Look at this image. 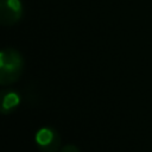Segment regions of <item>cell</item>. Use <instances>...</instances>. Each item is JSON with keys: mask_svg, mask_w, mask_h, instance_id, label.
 <instances>
[{"mask_svg": "<svg viewBox=\"0 0 152 152\" xmlns=\"http://www.w3.org/2000/svg\"><path fill=\"white\" fill-rule=\"evenodd\" d=\"M24 61L21 55L14 49L0 51V84L8 86L14 83L21 75Z\"/></svg>", "mask_w": 152, "mask_h": 152, "instance_id": "1", "label": "cell"}, {"mask_svg": "<svg viewBox=\"0 0 152 152\" xmlns=\"http://www.w3.org/2000/svg\"><path fill=\"white\" fill-rule=\"evenodd\" d=\"M36 144L42 152H57L61 146V137L56 129L43 127L36 133Z\"/></svg>", "mask_w": 152, "mask_h": 152, "instance_id": "2", "label": "cell"}, {"mask_svg": "<svg viewBox=\"0 0 152 152\" xmlns=\"http://www.w3.org/2000/svg\"><path fill=\"white\" fill-rule=\"evenodd\" d=\"M21 17V4L19 0H0V25L11 26Z\"/></svg>", "mask_w": 152, "mask_h": 152, "instance_id": "3", "label": "cell"}, {"mask_svg": "<svg viewBox=\"0 0 152 152\" xmlns=\"http://www.w3.org/2000/svg\"><path fill=\"white\" fill-rule=\"evenodd\" d=\"M19 102L20 97L15 91L11 89L0 90V114H10Z\"/></svg>", "mask_w": 152, "mask_h": 152, "instance_id": "4", "label": "cell"}, {"mask_svg": "<svg viewBox=\"0 0 152 152\" xmlns=\"http://www.w3.org/2000/svg\"><path fill=\"white\" fill-rule=\"evenodd\" d=\"M61 152H80V150L75 145H66L61 150Z\"/></svg>", "mask_w": 152, "mask_h": 152, "instance_id": "5", "label": "cell"}]
</instances>
